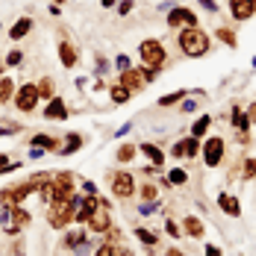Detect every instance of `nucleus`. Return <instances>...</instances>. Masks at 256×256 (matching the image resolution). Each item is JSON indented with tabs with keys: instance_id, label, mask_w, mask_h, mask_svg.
<instances>
[{
	"instance_id": "f257e3e1",
	"label": "nucleus",
	"mask_w": 256,
	"mask_h": 256,
	"mask_svg": "<svg viewBox=\"0 0 256 256\" xmlns=\"http://www.w3.org/2000/svg\"><path fill=\"white\" fill-rule=\"evenodd\" d=\"M180 48H182L186 56L200 59V56L209 53L212 42H209V36H206L200 26H182V30H180Z\"/></svg>"
},
{
	"instance_id": "f03ea898",
	"label": "nucleus",
	"mask_w": 256,
	"mask_h": 256,
	"mask_svg": "<svg viewBox=\"0 0 256 256\" xmlns=\"http://www.w3.org/2000/svg\"><path fill=\"white\" fill-rule=\"evenodd\" d=\"M80 204H82V198H77V194L71 200H53V204H48V224L53 230H65L74 221V212H77Z\"/></svg>"
},
{
	"instance_id": "7ed1b4c3",
	"label": "nucleus",
	"mask_w": 256,
	"mask_h": 256,
	"mask_svg": "<svg viewBox=\"0 0 256 256\" xmlns=\"http://www.w3.org/2000/svg\"><path fill=\"white\" fill-rule=\"evenodd\" d=\"M138 56H142V62H144V65H150V68H162V65H165V59H168L165 44H162L159 38H144V42L138 44Z\"/></svg>"
},
{
	"instance_id": "20e7f679",
	"label": "nucleus",
	"mask_w": 256,
	"mask_h": 256,
	"mask_svg": "<svg viewBox=\"0 0 256 256\" xmlns=\"http://www.w3.org/2000/svg\"><path fill=\"white\" fill-rule=\"evenodd\" d=\"M38 88H36V82H24L18 92H15V98H12V103H15V109L18 112H32L36 106H38Z\"/></svg>"
},
{
	"instance_id": "39448f33",
	"label": "nucleus",
	"mask_w": 256,
	"mask_h": 256,
	"mask_svg": "<svg viewBox=\"0 0 256 256\" xmlns=\"http://www.w3.org/2000/svg\"><path fill=\"white\" fill-rule=\"evenodd\" d=\"M204 162L209 168H218L221 162H224V138L221 136H212V138H206L204 142Z\"/></svg>"
},
{
	"instance_id": "423d86ee",
	"label": "nucleus",
	"mask_w": 256,
	"mask_h": 256,
	"mask_svg": "<svg viewBox=\"0 0 256 256\" xmlns=\"http://www.w3.org/2000/svg\"><path fill=\"white\" fill-rule=\"evenodd\" d=\"M74 192H77V188H74V177H71L68 171H59V174L53 177V200H71Z\"/></svg>"
},
{
	"instance_id": "0eeeda50",
	"label": "nucleus",
	"mask_w": 256,
	"mask_h": 256,
	"mask_svg": "<svg viewBox=\"0 0 256 256\" xmlns=\"http://www.w3.org/2000/svg\"><path fill=\"white\" fill-rule=\"evenodd\" d=\"M132 192H136V180H132V174L118 171V174L112 177V194H115L118 200H127V198H132Z\"/></svg>"
},
{
	"instance_id": "6e6552de",
	"label": "nucleus",
	"mask_w": 256,
	"mask_h": 256,
	"mask_svg": "<svg viewBox=\"0 0 256 256\" xmlns=\"http://www.w3.org/2000/svg\"><path fill=\"white\" fill-rule=\"evenodd\" d=\"M168 26L174 30H182V26H198V15L188 9V6H174L168 12Z\"/></svg>"
},
{
	"instance_id": "1a4fd4ad",
	"label": "nucleus",
	"mask_w": 256,
	"mask_h": 256,
	"mask_svg": "<svg viewBox=\"0 0 256 256\" xmlns=\"http://www.w3.org/2000/svg\"><path fill=\"white\" fill-rule=\"evenodd\" d=\"M121 86L130 88L132 94H138V92H144L148 80H144V74H142V68H127V71H121Z\"/></svg>"
},
{
	"instance_id": "9d476101",
	"label": "nucleus",
	"mask_w": 256,
	"mask_h": 256,
	"mask_svg": "<svg viewBox=\"0 0 256 256\" xmlns=\"http://www.w3.org/2000/svg\"><path fill=\"white\" fill-rule=\"evenodd\" d=\"M100 206H103V200H98V194H92V198L86 194L82 204L77 206V212H74V221H77V224H88V218H92Z\"/></svg>"
},
{
	"instance_id": "9b49d317",
	"label": "nucleus",
	"mask_w": 256,
	"mask_h": 256,
	"mask_svg": "<svg viewBox=\"0 0 256 256\" xmlns=\"http://www.w3.org/2000/svg\"><path fill=\"white\" fill-rule=\"evenodd\" d=\"M86 227H88V232H94V236H103V232H109V230H112V218H109V209H106V206H100V209H98V212L88 218V224H86Z\"/></svg>"
},
{
	"instance_id": "f8f14e48",
	"label": "nucleus",
	"mask_w": 256,
	"mask_h": 256,
	"mask_svg": "<svg viewBox=\"0 0 256 256\" xmlns=\"http://www.w3.org/2000/svg\"><path fill=\"white\" fill-rule=\"evenodd\" d=\"M30 148H36V150H48V154H59V142L53 138L50 132H36V136L30 138Z\"/></svg>"
},
{
	"instance_id": "ddd939ff",
	"label": "nucleus",
	"mask_w": 256,
	"mask_h": 256,
	"mask_svg": "<svg viewBox=\"0 0 256 256\" xmlns=\"http://www.w3.org/2000/svg\"><path fill=\"white\" fill-rule=\"evenodd\" d=\"M44 118L48 121H65L68 118V106H65V100L56 94L53 100H48V106H44Z\"/></svg>"
},
{
	"instance_id": "4468645a",
	"label": "nucleus",
	"mask_w": 256,
	"mask_h": 256,
	"mask_svg": "<svg viewBox=\"0 0 256 256\" xmlns=\"http://www.w3.org/2000/svg\"><path fill=\"white\" fill-rule=\"evenodd\" d=\"M230 12L236 21H250L256 15V6L250 0H230Z\"/></svg>"
},
{
	"instance_id": "2eb2a0df",
	"label": "nucleus",
	"mask_w": 256,
	"mask_h": 256,
	"mask_svg": "<svg viewBox=\"0 0 256 256\" xmlns=\"http://www.w3.org/2000/svg\"><path fill=\"white\" fill-rule=\"evenodd\" d=\"M59 62H62V68H77V48L68 42V38H62L59 42Z\"/></svg>"
},
{
	"instance_id": "dca6fc26",
	"label": "nucleus",
	"mask_w": 256,
	"mask_h": 256,
	"mask_svg": "<svg viewBox=\"0 0 256 256\" xmlns=\"http://www.w3.org/2000/svg\"><path fill=\"white\" fill-rule=\"evenodd\" d=\"M138 150H142V154H144L148 159H150V162H154L156 171H162V168H165V154H162L156 144H150V142H142V144H138Z\"/></svg>"
},
{
	"instance_id": "f3484780",
	"label": "nucleus",
	"mask_w": 256,
	"mask_h": 256,
	"mask_svg": "<svg viewBox=\"0 0 256 256\" xmlns=\"http://www.w3.org/2000/svg\"><path fill=\"white\" fill-rule=\"evenodd\" d=\"M218 206H221V212L224 215H230V218H238L242 215V204H238V198H232V194H218Z\"/></svg>"
},
{
	"instance_id": "a211bd4d",
	"label": "nucleus",
	"mask_w": 256,
	"mask_h": 256,
	"mask_svg": "<svg viewBox=\"0 0 256 256\" xmlns=\"http://www.w3.org/2000/svg\"><path fill=\"white\" fill-rule=\"evenodd\" d=\"M32 18H18V21H15V26H12V30H9V38H12V42H21V38H26V36H30V32H32Z\"/></svg>"
},
{
	"instance_id": "6ab92c4d",
	"label": "nucleus",
	"mask_w": 256,
	"mask_h": 256,
	"mask_svg": "<svg viewBox=\"0 0 256 256\" xmlns=\"http://www.w3.org/2000/svg\"><path fill=\"white\" fill-rule=\"evenodd\" d=\"M182 230L188 232V238H204L206 236V227L200 218H194V215H186V221H182Z\"/></svg>"
},
{
	"instance_id": "aec40b11",
	"label": "nucleus",
	"mask_w": 256,
	"mask_h": 256,
	"mask_svg": "<svg viewBox=\"0 0 256 256\" xmlns=\"http://www.w3.org/2000/svg\"><path fill=\"white\" fill-rule=\"evenodd\" d=\"M80 148H82V136L80 132H68L65 144H59V156H71V154H77Z\"/></svg>"
},
{
	"instance_id": "412c9836",
	"label": "nucleus",
	"mask_w": 256,
	"mask_h": 256,
	"mask_svg": "<svg viewBox=\"0 0 256 256\" xmlns=\"http://www.w3.org/2000/svg\"><path fill=\"white\" fill-rule=\"evenodd\" d=\"M15 92H18V88H15L12 77H6V74H3V77H0V106H3V103H12Z\"/></svg>"
},
{
	"instance_id": "4be33fe9",
	"label": "nucleus",
	"mask_w": 256,
	"mask_h": 256,
	"mask_svg": "<svg viewBox=\"0 0 256 256\" xmlns=\"http://www.w3.org/2000/svg\"><path fill=\"white\" fill-rule=\"evenodd\" d=\"M36 88H38V98H42V100H53V98H56V86H53L50 77H42L36 82Z\"/></svg>"
},
{
	"instance_id": "5701e85b",
	"label": "nucleus",
	"mask_w": 256,
	"mask_h": 256,
	"mask_svg": "<svg viewBox=\"0 0 256 256\" xmlns=\"http://www.w3.org/2000/svg\"><path fill=\"white\" fill-rule=\"evenodd\" d=\"M209 127H212V115H204V118H198V121H194L192 136H194V138H204L206 132H209Z\"/></svg>"
},
{
	"instance_id": "b1692460",
	"label": "nucleus",
	"mask_w": 256,
	"mask_h": 256,
	"mask_svg": "<svg viewBox=\"0 0 256 256\" xmlns=\"http://www.w3.org/2000/svg\"><path fill=\"white\" fill-rule=\"evenodd\" d=\"M86 238H88V232H82V230H74V232H68V238H65V248H71V250H77V248H82V244H86Z\"/></svg>"
},
{
	"instance_id": "393cba45",
	"label": "nucleus",
	"mask_w": 256,
	"mask_h": 256,
	"mask_svg": "<svg viewBox=\"0 0 256 256\" xmlns=\"http://www.w3.org/2000/svg\"><path fill=\"white\" fill-rule=\"evenodd\" d=\"M109 94H112V103H127L130 98H132V92L124 88L121 82H118V86H112V88H109Z\"/></svg>"
},
{
	"instance_id": "a878e982",
	"label": "nucleus",
	"mask_w": 256,
	"mask_h": 256,
	"mask_svg": "<svg viewBox=\"0 0 256 256\" xmlns=\"http://www.w3.org/2000/svg\"><path fill=\"white\" fill-rule=\"evenodd\" d=\"M232 127L238 130V132H244V130L250 127V121H248V112H242V109H232Z\"/></svg>"
},
{
	"instance_id": "bb28decb",
	"label": "nucleus",
	"mask_w": 256,
	"mask_h": 256,
	"mask_svg": "<svg viewBox=\"0 0 256 256\" xmlns=\"http://www.w3.org/2000/svg\"><path fill=\"white\" fill-rule=\"evenodd\" d=\"M138 154V148H136V144H121V148H118V162H121V165H127V162H132V156Z\"/></svg>"
},
{
	"instance_id": "cd10ccee",
	"label": "nucleus",
	"mask_w": 256,
	"mask_h": 256,
	"mask_svg": "<svg viewBox=\"0 0 256 256\" xmlns=\"http://www.w3.org/2000/svg\"><path fill=\"white\" fill-rule=\"evenodd\" d=\"M182 144H186V156H188V159H194V156L200 154V144H204V142L192 136V138H182Z\"/></svg>"
},
{
	"instance_id": "c85d7f7f",
	"label": "nucleus",
	"mask_w": 256,
	"mask_h": 256,
	"mask_svg": "<svg viewBox=\"0 0 256 256\" xmlns=\"http://www.w3.org/2000/svg\"><path fill=\"white\" fill-rule=\"evenodd\" d=\"M165 182H168V186H186V182H188V174H186L182 168H174V171L168 174V180H165Z\"/></svg>"
},
{
	"instance_id": "c756f323",
	"label": "nucleus",
	"mask_w": 256,
	"mask_h": 256,
	"mask_svg": "<svg viewBox=\"0 0 256 256\" xmlns=\"http://www.w3.org/2000/svg\"><path fill=\"white\" fill-rule=\"evenodd\" d=\"M186 94H188V92H186V88H180V92H174V94L162 98V100H159V106H177V103L186 100Z\"/></svg>"
},
{
	"instance_id": "7c9ffc66",
	"label": "nucleus",
	"mask_w": 256,
	"mask_h": 256,
	"mask_svg": "<svg viewBox=\"0 0 256 256\" xmlns=\"http://www.w3.org/2000/svg\"><path fill=\"white\" fill-rule=\"evenodd\" d=\"M3 62H6V68H18V65L24 62V53H21L18 48H15V50H9V53H6V59H3Z\"/></svg>"
},
{
	"instance_id": "2f4dec72",
	"label": "nucleus",
	"mask_w": 256,
	"mask_h": 256,
	"mask_svg": "<svg viewBox=\"0 0 256 256\" xmlns=\"http://www.w3.org/2000/svg\"><path fill=\"white\" fill-rule=\"evenodd\" d=\"M136 236H138V242H142V244H148V248H154L156 242H159V238H156V232H150V230H142V227L136 230Z\"/></svg>"
},
{
	"instance_id": "473e14b6",
	"label": "nucleus",
	"mask_w": 256,
	"mask_h": 256,
	"mask_svg": "<svg viewBox=\"0 0 256 256\" xmlns=\"http://www.w3.org/2000/svg\"><path fill=\"white\" fill-rule=\"evenodd\" d=\"M215 36H218V38H221L224 44H230V48H236V44H238V38H236V32H230V30H218Z\"/></svg>"
},
{
	"instance_id": "72a5a7b5",
	"label": "nucleus",
	"mask_w": 256,
	"mask_h": 256,
	"mask_svg": "<svg viewBox=\"0 0 256 256\" xmlns=\"http://www.w3.org/2000/svg\"><path fill=\"white\" fill-rule=\"evenodd\" d=\"M156 198H159L156 186H150V182H148V186H142V200H148V204H150V200H156Z\"/></svg>"
},
{
	"instance_id": "f704fd0d",
	"label": "nucleus",
	"mask_w": 256,
	"mask_h": 256,
	"mask_svg": "<svg viewBox=\"0 0 256 256\" xmlns=\"http://www.w3.org/2000/svg\"><path fill=\"white\" fill-rule=\"evenodd\" d=\"M244 180H254L256 177V159H244V171H242Z\"/></svg>"
},
{
	"instance_id": "c9c22d12",
	"label": "nucleus",
	"mask_w": 256,
	"mask_h": 256,
	"mask_svg": "<svg viewBox=\"0 0 256 256\" xmlns=\"http://www.w3.org/2000/svg\"><path fill=\"white\" fill-rule=\"evenodd\" d=\"M132 6H136V0H121V3H118V15H130Z\"/></svg>"
},
{
	"instance_id": "e433bc0d",
	"label": "nucleus",
	"mask_w": 256,
	"mask_h": 256,
	"mask_svg": "<svg viewBox=\"0 0 256 256\" xmlns=\"http://www.w3.org/2000/svg\"><path fill=\"white\" fill-rule=\"evenodd\" d=\"M165 230H168V236H171V238H180V227H177V221H165Z\"/></svg>"
},
{
	"instance_id": "4c0bfd02",
	"label": "nucleus",
	"mask_w": 256,
	"mask_h": 256,
	"mask_svg": "<svg viewBox=\"0 0 256 256\" xmlns=\"http://www.w3.org/2000/svg\"><path fill=\"white\" fill-rule=\"evenodd\" d=\"M18 168H21V162H9V165L0 168V177H6V174H12V171H18Z\"/></svg>"
},
{
	"instance_id": "58836bf2",
	"label": "nucleus",
	"mask_w": 256,
	"mask_h": 256,
	"mask_svg": "<svg viewBox=\"0 0 256 256\" xmlns=\"http://www.w3.org/2000/svg\"><path fill=\"white\" fill-rule=\"evenodd\" d=\"M142 74H144V80H148V82H154V80L159 77V68H150V65H148V68H144Z\"/></svg>"
},
{
	"instance_id": "ea45409f",
	"label": "nucleus",
	"mask_w": 256,
	"mask_h": 256,
	"mask_svg": "<svg viewBox=\"0 0 256 256\" xmlns=\"http://www.w3.org/2000/svg\"><path fill=\"white\" fill-rule=\"evenodd\" d=\"M82 192H86V194L92 198V194H98V186H94L92 180H86V182H82Z\"/></svg>"
},
{
	"instance_id": "a19ab883",
	"label": "nucleus",
	"mask_w": 256,
	"mask_h": 256,
	"mask_svg": "<svg viewBox=\"0 0 256 256\" xmlns=\"http://www.w3.org/2000/svg\"><path fill=\"white\" fill-rule=\"evenodd\" d=\"M112 250H115V244L109 242V244H103V248H98V254H94V256H112Z\"/></svg>"
},
{
	"instance_id": "79ce46f5",
	"label": "nucleus",
	"mask_w": 256,
	"mask_h": 256,
	"mask_svg": "<svg viewBox=\"0 0 256 256\" xmlns=\"http://www.w3.org/2000/svg\"><path fill=\"white\" fill-rule=\"evenodd\" d=\"M138 212H142V215H154V212H156V204H154V200H150V204L138 206Z\"/></svg>"
},
{
	"instance_id": "37998d69",
	"label": "nucleus",
	"mask_w": 256,
	"mask_h": 256,
	"mask_svg": "<svg viewBox=\"0 0 256 256\" xmlns=\"http://www.w3.org/2000/svg\"><path fill=\"white\" fill-rule=\"evenodd\" d=\"M171 154L177 156V159H182V156H186V144H182V142H180V144H174V150H171Z\"/></svg>"
},
{
	"instance_id": "c03bdc74",
	"label": "nucleus",
	"mask_w": 256,
	"mask_h": 256,
	"mask_svg": "<svg viewBox=\"0 0 256 256\" xmlns=\"http://www.w3.org/2000/svg\"><path fill=\"white\" fill-rule=\"evenodd\" d=\"M115 65H118L121 71H127V68H130V59H127V56H118V59H115Z\"/></svg>"
},
{
	"instance_id": "a18cd8bd",
	"label": "nucleus",
	"mask_w": 256,
	"mask_h": 256,
	"mask_svg": "<svg viewBox=\"0 0 256 256\" xmlns=\"http://www.w3.org/2000/svg\"><path fill=\"white\" fill-rule=\"evenodd\" d=\"M200 6L209 9V12H218V3H215V0H200Z\"/></svg>"
},
{
	"instance_id": "49530a36",
	"label": "nucleus",
	"mask_w": 256,
	"mask_h": 256,
	"mask_svg": "<svg viewBox=\"0 0 256 256\" xmlns=\"http://www.w3.org/2000/svg\"><path fill=\"white\" fill-rule=\"evenodd\" d=\"M206 256H224V250L215 248V244H209V248H206Z\"/></svg>"
},
{
	"instance_id": "de8ad7c7",
	"label": "nucleus",
	"mask_w": 256,
	"mask_h": 256,
	"mask_svg": "<svg viewBox=\"0 0 256 256\" xmlns=\"http://www.w3.org/2000/svg\"><path fill=\"white\" fill-rule=\"evenodd\" d=\"M194 109H198L194 100H182V112H194Z\"/></svg>"
},
{
	"instance_id": "09e8293b",
	"label": "nucleus",
	"mask_w": 256,
	"mask_h": 256,
	"mask_svg": "<svg viewBox=\"0 0 256 256\" xmlns=\"http://www.w3.org/2000/svg\"><path fill=\"white\" fill-rule=\"evenodd\" d=\"M248 121H250V124H256V103L248 109Z\"/></svg>"
},
{
	"instance_id": "8fccbe9b",
	"label": "nucleus",
	"mask_w": 256,
	"mask_h": 256,
	"mask_svg": "<svg viewBox=\"0 0 256 256\" xmlns=\"http://www.w3.org/2000/svg\"><path fill=\"white\" fill-rule=\"evenodd\" d=\"M12 132H18V127H0V136H12Z\"/></svg>"
},
{
	"instance_id": "3c124183",
	"label": "nucleus",
	"mask_w": 256,
	"mask_h": 256,
	"mask_svg": "<svg viewBox=\"0 0 256 256\" xmlns=\"http://www.w3.org/2000/svg\"><path fill=\"white\" fill-rule=\"evenodd\" d=\"M112 256H130V250H127V248H115V250H112Z\"/></svg>"
},
{
	"instance_id": "603ef678",
	"label": "nucleus",
	"mask_w": 256,
	"mask_h": 256,
	"mask_svg": "<svg viewBox=\"0 0 256 256\" xmlns=\"http://www.w3.org/2000/svg\"><path fill=\"white\" fill-rule=\"evenodd\" d=\"M115 3H118V0H100V6H106V9H112Z\"/></svg>"
},
{
	"instance_id": "864d4df0",
	"label": "nucleus",
	"mask_w": 256,
	"mask_h": 256,
	"mask_svg": "<svg viewBox=\"0 0 256 256\" xmlns=\"http://www.w3.org/2000/svg\"><path fill=\"white\" fill-rule=\"evenodd\" d=\"M9 162H12L9 156H6V154H0V168H3V165H9Z\"/></svg>"
},
{
	"instance_id": "5fc2aeb1",
	"label": "nucleus",
	"mask_w": 256,
	"mask_h": 256,
	"mask_svg": "<svg viewBox=\"0 0 256 256\" xmlns=\"http://www.w3.org/2000/svg\"><path fill=\"white\" fill-rule=\"evenodd\" d=\"M165 256H182V250H177V248H171V250H168Z\"/></svg>"
},
{
	"instance_id": "6e6d98bb",
	"label": "nucleus",
	"mask_w": 256,
	"mask_h": 256,
	"mask_svg": "<svg viewBox=\"0 0 256 256\" xmlns=\"http://www.w3.org/2000/svg\"><path fill=\"white\" fill-rule=\"evenodd\" d=\"M3 71H6V62H3V59H0V77H3Z\"/></svg>"
},
{
	"instance_id": "4d7b16f0",
	"label": "nucleus",
	"mask_w": 256,
	"mask_h": 256,
	"mask_svg": "<svg viewBox=\"0 0 256 256\" xmlns=\"http://www.w3.org/2000/svg\"><path fill=\"white\" fill-rule=\"evenodd\" d=\"M53 6H62V3H65V0H50Z\"/></svg>"
},
{
	"instance_id": "13d9d810",
	"label": "nucleus",
	"mask_w": 256,
	"mask_h": 256,
	"mask_svg": "<svg viewBox=\"0 0 256 256\" xmlns=\"http://www.w3.org/2000/svg\"><path fill=\"white\" fill-rule=\"evenodd\" d=\"M254 68H256V56H254Z\"/></svg>"
},
{
	"instance_id": "bf43d9fd",
	"label": "nucleus",
	"mask_w": 256,
	"mask_h": 256,
	"mask_svg": "<svg viewBox=\"0 0 256 256\" xmlns=\"http://www.w3.org/2000/svg\"><path fill=\"white\" fill-rule=\"evenodd\" d=\"M250 3H254V6H256V0H250Z\"/></svg>"
}]
</instances>
